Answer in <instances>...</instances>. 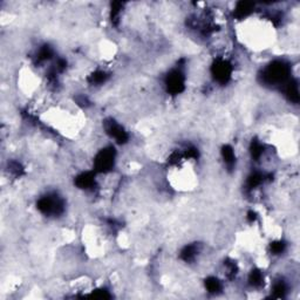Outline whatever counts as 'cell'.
Masks as SVG:
<instances>
[{
	"instance_id": "6da1fadb",
	"label": "cell",
	"mask_w": 300,
	"mask_h": 300,
	"mask_svg": "<svg viewBox=\"0 0 300 300\" xmlns=\"http://www.w3.org/2000/svg\"><path fill=\"white\" fill-rule=\"evenodd\" d=\"M115 161V151L112 147L109 148L102 149L101 151L96 155L95 159H94V165L99 173L107 174L109 170H112L114 167Z\"/></svg>"
},
{
	"instance_id": "7a4b0ae2",
	"label": "cell",
	"mask_w": 300,
	"mask_h": 300,
	"mask_svg": "<svg viewBox=\"0 0 300 300\" xmlns=\"http://www.w3.org/2000/svg\"><path fill=\"white\" fill-rule=\"evenodd\" d=\"M205 289L211 293H216L218 292V291H222L221 280H218L217 278L215 277L208 278V279L205 280Z\"/></svg>"
}]
</instances>
